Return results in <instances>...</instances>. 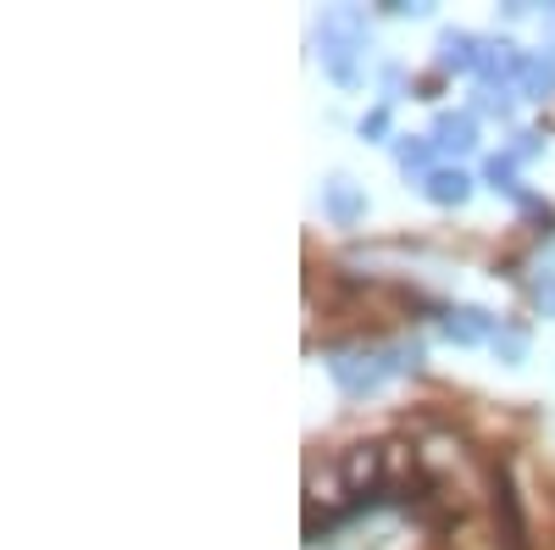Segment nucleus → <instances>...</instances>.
<instances>
[{"label": "nucleus", "mask_w": 555, "mask_h": 550, "mask_svg": "<svg viewBox=\"0 0 555 550\" xmlns=\"http://www.w3.org/2000/svg\"><path fill=\"white\" fill-rule=\"evenodd\" d=\"M361 51H366V17L356 7L322 12V23H317V56H322V67H328L334 84H345V89L361 84Z\"/></svg>", "instance_id": "1"}, {"label": "nucleus", "mask_w": 555, "mask_h": 550, "mask_svg": "<svg viewBox=\"0 0 555 550\" xmlns=\"http://www.w3.org/2000/svg\"><path fill=\"white\" fill-rule=\"evenodd\" d=\"M328 373H334V384L350 400H366V395H378L395 379V367H389V350H334Z\"/></svg>", "instance_id": "2"}, {"label": "nucleus", "mask_w": 555, "mask_h": 550, "mask_svg": "<svg viewBox=\"0 0 555 550\" xmlns=\"http://www.w3.org/2000/svg\"><path fill=\"white\" fill-rule=\"evenodd\" d=\"M522 51L512 39H483V51H478V78L489 84V89H505L512 78H522Z\"/></svg>", "instance_id": "3"}, {"label": "nucleus", "mask_w": 555, "mask_h": 550, "mask_svg": "<svg viewBox=\"0 0 555 550\" xmlns=\"http://www.w3.org/2000/svg\"><path fill=\"white\" fill-rule=\"evenodd\" d=\"M322 212H328L339 228H350V222H361V217H366V190H361L356 178L334 172L328 183H322Z\"/></svg>", "instance_id": "4"}, {"label": "nucleus", "mask_w": 555, "mask_h": 550, "mask_svg": "<svg viewBox=\"0 0 555 550\" xmlns=\"http://www.w3.org/2000/svg\"><path fill=\"white\" fill-rule=\"evenodd\" d=\"M439 329H444V340H455V345H478V340H494V334H500V317H489L483 306H455V311L439 317Z\"/></svg>", "instance_id": "5"}, {"label": "nucleus", "mask_w": 555, "mask_h": 550, "mask_svg": "<svg viewBox=\"0 0 555 550\" xmlns=\"http://www.w3.org/2000/svg\"><path fill=\"white\" fill-rule=\"evenodd\" d=\"M483 183H489L494 195H512V201H517V206H528V212H544V201L522 190V178H517V156H512V151H500V156H489V162H483Z\"/></svg>", "instance_id": "6"}, {"label": "nucleus", "mask_w": 555, "mask_h": 550, "mask_svg": "<svg viewBox=\"0 0 555 550\" xmlns=\"http://www.w3.org/2000/svg\"><path fill=\"white\" fill-rule=\"evenodd\" d=\"M434 151H450V156L478 151V123H473V112H439V117H434Z\"/></svg>", "instance_id": "7"}, {"label": "nucleus", "mask_w": 555, "mask_h": 550, "mask_svg": "<svg viewBox=\"0 0 555 550\" xmlns=\"http://www.w3.org/2000/svg\"><path fill=\"white\" fill-rule=\"evenodd\" d=\"M478 51H483V39H478V34H467V28H444L434 62H439L444 73H478Z\"/></svg>", "instance_id": "8"}, {"label": "nucleus", "mask_w": 555, "mask_h": 550, "mask_svg": "<svg viewBox=\"0 0 555 550\" xmlns=\"http://www.w3.org/2000/svg\"><path fill=\"white\" fill-rule=\"evenodd\" d=\"M423 195H428L434 206H467V195H473V178L461 172V167H434V172L423 178Z\"/></svg>", "instance_id": "9"}, {"label": "nucleus", "mask_w": 555, "mask_h": 550, "mask_svg": "<svg viewBox=\"0 0 555 550\" xmlns=\"http://www.w3.org/2000/svg\"><path fill=\"white\" fill-rule=\"evenodd\" d=\"M517 84H522V95H528V101H550V95H555V51H550V56H544V51L528 56Z\"/></svg>", "instance_id": "10"}, {"label": "nucleus", "mask_w": 555, "mask_h": 550, "mask_svg": "<svg viewBox=\"0 0 555 550\" xmlns=\"http://www.w3.org/2000/svg\"><path fill=\"white\" fill-rule=\"evenodd\" d=\"M428 162H434V140H395V167H400L405 178H411V172L428 178V172H434Z\"/></svg>", "instance_id": "11"}, {"label": "nucleus", "mask_w": 555, "mask_h": 550, "mask_svg": "<svg viewBox=\"0 0 555 550\" xmlns=\"http://www.w3.org/2000/svg\"><path fill=\"white\" fill-rule=\"evenodd\" d=\"M489 345H494V356H500V361H512V367L528 356V334H522V329H512V323H500V334H494Z\"/></svg>", "instance_id": "12"}, {"label": "nucleus", "mask_w": 555, "mask_h": 550, "mask_svg": "<svg viewBox=\"0 0 555 550\" xmlns=\"http://www.w3.org/2000/svg\"><path fill=\"white\" fill-rule=\"evenodd\" d=\"M478 112H489V117H512V89H478Z\"/></svg>", "instance_id": "13"}, {"label": "nucleus", "mask_w": 555, "mask_h": 550, "mask_svg": "<svg viewBox=\"0 0 555 550\" xmlns=\"http://www.w3.org/2000/svg\"><path fill=\"white\" fill-rule=\"evenodd\" d=\"M389 367H395V373H416V367H423V345H416V340L411 345H395L389 350Z\"/></svg>", "instance_id": "14"}, {"label": "nucleus", "mask_w": 555, "mask_h": 550, "mask_svg": "<svg viewBox=\"0 0 555 550\" xmlns=\"http://www.w3.org/2000/svg\"><path fill=\"white\" fill-rule=\"evenodd\" d=\"M361 140H389V106H378V112L361 117Z\"/></svg>", "instance_id": "15"}, {"label": "nucleus", "mask_w": 555, "mask_h": 550, "mask_svg": "<svg viewBox=\"0 0 555 550\" xmlns=\"http://www.w3.org/2000/svg\"><path fill=\"white\" fill-rule=\"evenodd\" d=\"M533 300H539L544 317H555V272H544V279L533 284Z\"/></svg>", "instance_id": "16"}, {"label": "nucleus", "mask_w": 555, "mask_h": 550, "mask_svg": "<svg viewBox=\"0 0 555 550\" xmlns=\"http://www.w3.org/2000/svg\"><path fill=\"white\" fill-rule=\"evenodd\" d=\"M389 12H395V17H428V7H423V0H395Z\"/></svg>", "instance_id": "17"}]
</instances>
